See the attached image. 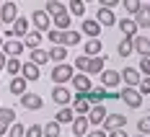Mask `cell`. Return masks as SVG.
Segmentation results:
<instances>
[{
	"label": "cell",
	"mask_w": 150,
	"mask_h": 137,
	"mask_svg": "<svg viewBox=\"0 0 150 137\" xmlns=\"http://www.w3.org/2000/svg\"><path fill=\"white\" fill-rule=\"evenodd\" d=\"M75 75V67L70 65V62H60V65H54L52 67V80H54V85H65V83H70Z\"/></svg>",
	"instance_id": "1"
},
{
	"label": "cell",
	"mask_w": 150,
	"mask_h": 137,
	"mask_svg": "<svg viewBox=\"0 0 150 137\" xmlns=\"http://www.w3.org/2000/svg\"><path fill=\"white\" fill-rule=\"evenodd\" d=\"M31 23H34L36 31H44V34L52 29V18H49V13H47L44 8H36V11L31 13Z\"/></svg>",
	"instance_id": "2"
},
{
	"label": "cell",
	"mask_w": 150,
	"mask_h": 137,
	"mask_svg": "<svg viewBox=\"0 0 150 137\" xmlns=\"http://www.w3.org/2000/svg\"><path fill=\"white\" fill-rule=\"evenodd\" d=\"M16 18H18V5H16L13 0L3 3V5H0V23H5V26H13Z\"/></svg>",
	"instance_id": "3"
},
{
	"label": "cell",
	"mask_w": 150,
	"mask_h": 137,
	"mask_svg": "<svg viewBox=\"0 0 150 137\" xmlns=\"http://www.w3.org/2000/svg\"><path fill=\"white\" fill-rule=\"evenodd\" d=\"M119 98H122L129 109H140V106H142V96H140V91H137V88H127V85H124V88H122V93H119Z\"/></svg>",
	"instance_id": "4"
},
{
	"label": "cell",
	"mask_w": 150,
	"mask_h": 137,
	"mask_svg": "<svg viewBox=\"0 0 150 137\" xmlns=\"http://www.w3.org/2000/svg\"><path fill=\"white\" fill-rule=\"evenodd\" d=\"M49 96H52V101L57 106H70L73 104V93H70V88H65V85H54Z\"/></svg>",
	"instance_id": "5"
},
{
	"label": "cell",
	"mask_w": 150,
	"mask_h": 137,
	"mask_svg": "<svg viewBox=\"0 0 150 137\" xmlns=\"http://www.w3.org/2000/svg\"><path fill=\"white\" fill-rule=\"evenodd\" d=\"M73 111H75V117H88V111H91V101H88V93H78L73 98Z\"/></svg>",
	"instance_id": "6"
},
{
	"label": "cell",
	"mask_w": 150,
	"mask_h": 137,
	"mask_svg": "<svg viewBox=\"0 0 150 137\" xmlns=\"http://www.w3.org/2000/svg\"><path fill=\"white\" fill-rule=\"evenodd\" d=\"M119 83H122V73L119 70H104V73H101V88L114 91Z\"/></svg>",
	"instance_id": "7"
},
{
	"label": "cell",
	"mask_w": 150,
	"mask_h": 137,
	"mask_svg": "<svg viewBox=\"0 0 150 137\" xmlns=\"http://www.w3.org/2000/svg\"><path fill=\"white\" fill-rule=\"evenodd\" d=\"M124 127H127V119H124V114H106L104 124H101V129H106V132L124 129Z\"/></svg>",
	"instance_id": "8"
},
{
	"label": "cell",
	"mask_w": 150,
	"mask_h": 137,
	"mask_svg": "<svg viewBox=\"0 0 150 137\" xmlns=\"http://www.w3.org/2000/svg\"><path fill=\"white\" fill-rule=\"evenodd\" d=\"M21 106L26 109V111H39V109L44 106V101H42V96H39V93H23V96H21Z\"/></svg>",
	"instance_id": "9"
},
{
	"label": "cell",
	"mask_w": 150,
	"mask_h": 137,
	"mask_svg": "<svg viewBox=\"0 0 150 137\" xmlns=\"http://www.w3.org/2000/svg\"><path fill=\"white\" fill-rule=\"evenodd\" d=\"M80 34H86L88 39H98V36H101V23H98L96 18H83Z\"/></svg>",
	"instance_id": "10"
},
{
	"label": "cell",
	"mask_w": 150,
	"mask_h": 137,
	"mask_svg": "<svg viewBox=\"0 0 150 137\" xmlns=\"http://www.w3.org/2000/svg\"><path fill=\"white\" fill-rule=\"evenodd\" d=\"M106 98H119V96H114L111 91H106V88H101V85H93L88 91V101H91V106L93 104H104Z\"/></svg>",
	"instance_id": "11"
},
{
	"label": "cell",
	"mask_w": 150,
	"mask_h": 137,
	"mask_svg": "<svg viewBox=\"0 0 150 137\" xmlns=\"http://www.w3.org/2000/svg\"><path fill=\"white\" fill-rule=\"evenodd\" d=\"M70 83H73V88H75L78 93H88L91 88H93V80H91V78L86 75V73H75Z\"/></svg>",
	"instance_id": "12"
},
{
	"label": "cell",
	"mask_w": 150,
	"mask_h": 137,
	"mask_svg": "<svg viewBox=\"0 0 150 137\" xmlns=\"http://www.w3.org/2000/svg\"><path fill=\"white\" fill-rule=\"evenodd\" d=\"M96 21H98L104 29H109V26H117V21H119V18L114 16L111 8H98V11H96Z\"/></svg>",
	"instance_id": "13"
},
{
	"label": "cell",
	"mask_w": 150,
	"mask_h": 137,
	"mask_svg": "<svg viewBox=\"0 0 150 137\" xmlns=\"http://www.w3.org/2000/svg\"><path fill=\"white\" fill-rule=\"evenodd\" d=\"M117 26H119V31H122V36H124V39H135V36H137V23H135V18H119V21H117Z\"/></svg>",
	"instance_id": "14"
},
{
	"label": "cell",
	"mask_w": 150,
	"mask_h": 137,
	"mask_svg": "<svg viewBox=\"0 0 150 137\" xmlns=\"http://www.w3.org/2000/svg\"><path fill=\"white\" fill-rule=\"evenodd\" d=\"M104 119H106V109H104V104H93V106H91V111H88V122H91V127H101V124H104Z\"/></svg>",
	"instance_id": "15"
},
{
	"label": "cell",
	"mask_w": 150,
	"mask_h": 137,
	"mask_svg": "<svg viewBox=\"0 0 150 137\" xmlns=\"http://www.w3.org/2000/svg\"><path fill=\"white\" fill-rule=\"evenodd\" d=\"M122 80H124L127 88H137V83L142 80V75H140L137 67H124V70H122Z\"/></svg>",
	"instance_id": "16"
},
{
	"label": "cell",
	"mask_w": 150,
	"mask_h": 137,
	"mask_svg": "<svg viewBox=\"0 0 150 137\" xmlns=\"http://www.w3.org/2000/svg\"><path fill=\"white\" fill-rule=\"evenodd\" d=\"M21 78H26L29 83H34V80H39V78H42V67H36L34 62L26 60L23 65H21Z\"/></svg>",
	"instance_id": "17"
},
{
	"label": "cell",
	"mask_w": 150,
	"mask_h": 137,
	"mask_svg": "<svg viewBox=\"0 0 150 137\" xmlns=\"http://www.w3.org/2000/svg\"><path fill=\"white\" fill-rule=\"evenodd\" d=\"M106 60H109V57H106V54H98V57H91L88 60V70H86V75H101V73H104L106 67Z\"/></svg>",
	"instance_id": "18"
},
{
	"label": "cell",
	"mask_w": 150,
	"mask_h": 137,
	"mask_svg": "<svg viewBox=\"0 0 150 137\" xmlns=\"http://www.w3.org/2000/svg\"><path fill=\"white\" fill-rule=\"evenodd\" d=\"M88 132H91L88 117H75L73 119V137H86Z\"/></svg>",
	"instance_id": "19"
},
{
	"label": "cell",
	"mask_w": 150,
	"mask_h": 137,
	"mask_svg": "<svg viewBox=\"0 0 150 137\" xmlns=\"http://www.w3.org/2000/svg\"><path fill=\"white\" fill-rule=\"evenodd\" d=\"M3 52H5L8 57H21L23 42H21V39H5V42H3Z\"/></svg>",
	"instance_id": "20"
},
{
	"label": "cell",
	"mask_w": 150,
	"mask_h": 137,
	"mask_svg": "<svg viewBox=\"0 0 150 137\" xmlns=\"http://www.w3.org/2000/svg\"><path fill=\"white\" fill-rule=\"evenodd\" d=\"M101 49H104L101 39H86V42H83V54H86V57H98Z\"/></svg>",
	"instance_id": "21"
},
{
	"label": "cell",
	"mask_w": 150,
	"mask_h": 137,
	"mask_svg": "<svg viewBox=\"0 0 150 137\" xmlns=\"http://www.w3.org/2000/svg\"><path fill=\"white\" fill-rule=\"evenodd\" d=\"M11 29H13V34L18 36V39H23V36H26V34L31 31V23H29V18H23V16H18V18L13 21V26H11Z\"/></svg>",
	"instance_id": "22"
},
{
	"label": "cell",
	"mask_w": 150,
	"mask_h": 137,
	"mask_svg": "<svg viewBox=\"0 0 150 137\" xmlns=\"http://www.w3.org/2000/svg\"><path fill=\"white\" fill-rule=\"evenodd\" d=\"M52 26H54L57 31H70V26H73V16L65 11V13H60L57 18H52Z\"/></svg>",
	"instance_id": "23"
},
{
	"label": "cell",
	"mask_w": 150,
	"mask_h": 137,
	"mask_svg": "<svg viewBox=\"0 0 150 137\" xmlns=\"http://www.w3.org/2000/svg\"><path fill=\"white\" fill-rule=\"evenodd\" d=\"M135 23H137V29H150V3H148V5H142V8L137 11Z\"/></svg>",
	"instance_id": "24"
},
{
	"label": "cell",
	"mask_w": 150,
	"mask_h": 137,
	"mask_svg": "<svg viewBox=\"0 0 150 137\" xmlns=\"http://www.w3.org/2000/svg\"><path fill=\"white\" fill-rule=\"evenodd\" d=\"M73 119H75V111H73V106H60V111H57V117H54V122L60 124H73Z\"/></svg>",
	"instance_id": "25"
},
{
	"label": "cell",
	"mask_w": 150,
	"mask_h": 137,
	"mask_svg": "<svg viewBox=\"0 0 150 137\" xmlns=\"http://www.w3.org/2000/svg\"><path fill=\"white\" fill-rule=\"evenodd\" d=\"M21 42H23V47H29V49H39V47H42V31H36V29L29 31Z\"/></svg>",
	"instance_id": "26"
},
{
	"label": "cell",
	"mask_w": 150,
	"mask_h": 137,
	"mask_svg": "<svg viewBox=\"0 0 150 137\" xmlns=\"http://www.w3.org/2000/svg\"><path fill=\"white\" fill-rule=\"evenodd\" d=\"M26 85H29V80H26V78L16 75L13 80H11V85H8V91L13 93V96H23V93H26Z\"/></svg>",
	"instance_id": "27"
},
{
	"label": "cell",
	"mask_w": 150,
	"mask_h": 137,
	"mask_svg": "<svg viewBox=\"0 0 150 137\" xmlns=\"http://www.w3.org/2000/svg\"><path fill=\"white\" fill-rule=\"evenodd\" d=\"M132 44H135V52L140 54V57H150V39H145V36H135Z\"/></svg>",
	"instance_id": "28"
},
{
	"label": "cell",
	"mask_w": 150,
	"mask_h": 137,
	"mask_svg": "<svg viewBox=\"0 0 150 137\" xmlns=\"http://www.w3.org/2000/svg\"><path fill=\"white\" fill-rule=\"evenodd\" d=\"M29 62H34L36 67H44L47 62H49V52L42 49V47H39V49H31V60Z\"/></svg>",
	"instance_id": "29"
},
{
	"label": "cell",
	"mask_w": 150,
	"mask_h": 137,
	"mask_svg": "<svg viewBox=\"0 0 150 137\" xmlns=\"http://www.w3.org/2000/svg\"><path fill=\"white\" fill-rule=\"evenodd\" d=\"M80 42H83V34H80V31H65V34H62V47H75V44H80Z\"/></svg>",
	"instance_id": "30"
},
{
	"label": "cell",
	"mask_w": 150,
	"mask_h": 137,
	"mask_svg": "<svg viewBox=\"0 0 150 137\" xmlns=\"http://www.w3.org/2000/svg\"><path fill=\"white\" fill-rule=\"evenodd\" d=\"M67 13L73 16V18H86V3H83V0H70Z\"/></svg>",
	"instance_id": "31"
},
{
	"label": "cell",
	"mask_w": 150,
	"mask_h": 137,
	"mask_svg": "<svg viewBox=\"0 0 150 137\" xmlns=\"http://www.w3.org/2000/svg\"><path fill=\"white\" fill-rule=\"evenodd\" d=\"M13 122H16V109L13 106H0V124L11 127Z\"/></svg>",
	"instance_id": "32"
},
{
	"label": "cell",
	"mask_w": 150,
	"mask_h": 137,
	"mask_svg": "<svg viewBox=\"0 0 150 137\" xmlns=\"http://www.w3.org/2000/svg\"><path fill=\"white\" fill-rule=\"evenodd\" d=\"M47 13H49V18H57L60 13H65L67 11V5H62L60 0H47V8H44Z\"/></svg>",
	"instance_id": "33"
},
{
	"label": "cell",
	"mask_w": 150,
	"mask_h": 137,
	"mask_svg": "<svg viewBox=\"0 0 150 137\" xmlns=\"http://www.w3.org/2000/svg\"><path fill=\"white\" fill-rule=\"evenodd\" d=\"M49 60H54L57 65H60V62H65V60H67V47L54 44L52 49H49Z\"/></svg>",
	"instance_id": "34"
},
{
	"label": "cell",
	"mask_w": 150,
	"mask_h": 137,
	"mask_svg": "<svg viewBox=\"0 0 150 137\" xmlns=\"http://www.w3.org/2000/svg\"><path fill=\"white\" fill-rule=\"evenodd\" d=\"M117 52H119V57H122V60H127V57L135 52V44H132V39H122L119 44H117Z\"/></svg>",
	"instance_id": "35"
},
{
	"label": "cell",
	"mask_w": 150,
	"mask_h": 137,
	"mask_svg": "<svg viewBox=\"0 0 150 137\" xmlns=\"http://www.w3.org/2000/svg\"><path fill=\"white\" fill-rule=\"evenodd\" d=\"M42 129H44V137H60L62 135V127L54 122V119L47 122V124H42Z\"/></svg>",
	"instance_id": "36"
},
{
	"label": "cell",
	"mask_w": 150,
	"mask_h": 137,
	"mask_svg": "<svg viewBox=\"0 0 150 137\" xmlns=\"http://www.w3.org/2000/svg\"><path fill=\"white\" fill-rule=\"evenodd\" d=\"M21 65H23V62L18 60V57H8V62H5V70L16 78V75H21Z\"/></svg>",
	"instance_id": "37"
},
{
	"label": "cell",
	"mask_w": 150,
	"mask_h": 137,
	"mask_svg": "<svg viewBox=\"0 0 150 137\" xmlns=\"http://www.w3.org/2000/svg\"><path fill=\"white\" fill-rule=\"evenodd\" d=\"M122 5H124V13L137 16V11L142 8V0H122Z\"/></svg>",
	"instance_id": "38"
},
{
	"label": "cell",
	"mask_w": 150,
	"mask_h": 137,
	"mask_svg": "<svg viewBox=\"0 0 150 137\" xmlns=\"http://www.w3.org/2000/svg\"><path fill=\"white\" fill-rule=\"evenodd\" d=\"M8 137H26V127H23L21 122H13L11 129H8Z\"/></svg>",
	"instance_id": "39"
},
{
	"label": "cell",
	"mask_w": 150,
	"mask_h": 137,
	"mask_svg": "<svg viewBox=\"0 0 150 137\" xmlns=\"http://www.w3.org/2000/svg\"><path fill=\"white\" fill-rule=\"evenodd\" d=\"M88 60H91V57H86V54H80V57H75L73 67L78 70V73H86V70H88Z\"/></svg>",
	"instance_id": "40"
},
{
	"label": "cell",
	"mask_w": 150,
	"mask_h": 137,
	"mask_svg": "<svg viewBox=\"0 0 150 137\" xmlns=\"http://www.w3.org/2000/svg\"><path fill=\"white\" fill-rule=\"evenodd\" d=\"M137 91H140V96H142V98H145V96H150V75H148V78L142 75V80L137 83Z\"/></svg>",
	"instance_id": "41"
},
{
	"label": "cell",
	"mask_w": 150,
	"mask_h": 137,
	"mask_svg": "<svg viewBox=\"0 0 150 137\" xmlns=\"http://www.w3.org/2000/svg\"><path fill=\"white\" fill-rule=\"evenodd\" d=\"M26 137H44V129H42V124H31V127H26Z\"/></svg>",
	"instance_id": "42"
},
{
	"label": "cell",
	"mask_w": 150,
	"mask_h": 137,
	"mask_svg": "<svg viewBox=\"0 0 150 137\" xmlns=\"http://www.w3.org/2000/svg\"><path fill=\"white\" fill-rule=\"evenodd\" d=\"M62 34L65 31H57V29H49L47 31V39L52 42V44H62Z\"/></svg>",
	"instance_id": "43"
},
{
	"label": "cell",
	"mask_w": 150,
	"mask_h": 137,
	"mask_svg": "<svg viewBox=\"0 0 150 137\" xmlns=\"http://www.w3.org/2000/svg\"><path fill=\"white\" fill-rule=\"evenodd\" d=\"M137 129H140V135H150V117H142L140 122H137Z\"/></svg>",
	"instance_id": "44"
},
{
	"label": "cell",
	"mask_w": 150,
	"mask_h": 137,
	"mask_svg": "<svg viewBox=\"0 0 150 137\" xmlns=\"http://www.w3.org/2000/svg\"><path fill=\"white\" fill-rule=\"evenodd\" d=\"M137 70H140V75H150V57H142L140 60V65H137Z\"/></svg>",
	"instance_id": "45"
},
{
	"label": "cell",
	"mask_w": 150,
	"mask_h": 137,
	"mask_svg": "<svg viewBox=\"0 0 150 137\" xmlns=\"http://www.w3.org/2000/svg\"><path fill=\"white\" fill-rule=\"evenodd\" d=\"M119 3H122V0H98V8H111V11H114Z\"/></svg>",
	"instance_id": "46"
},
{
	"label": "cell",
	"mask_w": 150,
	"mask_h": 137,
	"mask_svg": "<svg viewBox=\"0 0 150 137\" xmlns=\"http://www.w3.org/2000/svg\"><path fill=\"white\" fill-rule=\"evenodd\" d=\"M86 137H109V132H106V129H91Z\"/></svg>",
	"instance_id": "47"
},
{
	"label": "cell",
	"mask_w": 150,
	"mask_h": 137,
	"mask_svg": "<svg viewBox=\"0 0 150 137\" xmlns=\"http://www.w3.org/2000/svg\"><path fill=\"white\" fill-rule=\"evenodd\" d=\"M109 137H129V135H127V129H114V132H109Z\"/></svg>",
	"instance_id": "48"
},
{
	"label": "cell",
	"mask_w": 150,
	"mask_h": 137,
	"mask_svg": "<svg viewBox=\"0 0 150 137\" xmlns=\"http://www.w3.org/2000/svg\"><path fill=\"white\" fill-rule=\"evenodd\" d=\"M5 62H8V54H5V52H3V49H0V73H3V70H5Z\"/></svg>",
	"instance_id": "49"
},
{
	"label": "cell",
	"mask_w": 150,
	"mask_h": 137,
	"mask_svg": "<svg viewBox=\"0 0 150 137\" xmlns=\"http://www.w3.org/2000/svg\"><path fill=\"white\" fill-rule=\"evenodd\" d=\"M3 39H16V34H13V29H11V26H5V31H3Z\"/></svg>",
	"instance_id": "50"
},
{
	"label": "cell",
	"mask_w": 150,
	"mask_h": 137,
	"mask_svg": "<svg viewBox=\"0 0 150 137\" xmlns=\"http://www.w3.org/2000/svg\"><path fill=\"white\" fill-rule=\"evenodd\" d=\"M3 42H5V39H3V34H0V49H3Z\"/></svg>",
	"instance_id": "51"
},
{
	"label": "cell",
	"mask_w": 150,
	"mask_h": 137,
	"mask_svg": "<svg viewBox=\"0 0 150 137\" xmlns=\"http://www.w3.org/2000/svg\"><path fill=\"white\" fill-rule=\"evenodd\" d=\"M135 137H145V135H135Z\"/></svg>",
	"instance_id": "52"
},
{
	"label": "cell",
	"mask_w": 150,
	"mask_h": 137,
	"mask_svg": "<svg viewBox=\"0 0 150 137\" xmlns=\"http://www.w3.org/2000/svg\"><path fill=\"white\" fill-rule=\"evenodd\" d=\"M83 3H91V0H83Z\"/></svg>",
	"instance_id": "53"
},
{
	"label": "cell",
	"mask_w": 150,
	"mask_h": 137,
	"mask_svg": "<svg viewBox=\"0 0 150 137\" xmlns=\"http://www.w3.org/2000/svg\"><path fill=\"white\" fill-rule=\"evenodd\" d=\"M13 3H18V0H13Z\"/></svg>",
	"instance_id": "54"
},
{
	"label": "cell",
	"mask_w": 150,
	"mask_h": 137,
	"mask_svg": "<svg viewBox=\"0 0 150 137\" xmlns=\"http://www.w3.org/2000/svg\"><path fill=\"white\" fill-rule=\"evenodd\" d=\"M148 98H150V96H148ZM148 104H150V101H148Z\"/></svg>",
	"instance_id": "55"
}]
</instances>
